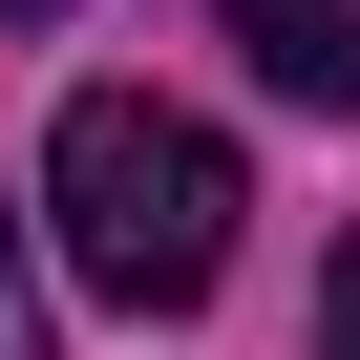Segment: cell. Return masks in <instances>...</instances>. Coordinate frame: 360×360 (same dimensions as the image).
Listing matches in <instances>:
<instances>
[{"label": "cell", "mask_w": 360, "mask_h": 360, "mask_svg": "<svg viewBox=\"0 0 360 360\" xmlns=\"http://www.w3.org/2000/svg\"><path fill=\"white\" fill-rule=\"evenodd\" d=\"M0 22H64V0H0Z\"/></svg>", "instance_id": "cell-5"}, {"label": "cell", "mask_w": 360, "mask_h": 360, "mask_svg": "<svg viewBox=\"0 0 360 360\" xmlns=\"http://www.w3.org/2000/svg\"><path fill=\"white\" fill-rule=\"evenodd\" d=\"M233 212H255L233 148L191 106H148V85H85L43 127V276H85L106 318H191L233 276Z\"/></svg>", "instance_id": "cell-1"}, {"label": "cell", "mask_w": 360, "mask_h": 360, "mask_svg": "<svg viewBox=\"0 0 360 360\" xmlns=\"http://www.w3.org/2000/svg\"><path fill=\"white\" fill-rule=\"evenodd\" d=\"M0 360H43V212L0 191Z\"/></svg>", "instance_id": "cell-3"}, {"label": "cell", "mask_w": 360, "mask_h": 360, "mask_svg": "<svg viewBox=\"0 0 360 360\" xmlns=\"http://www.w3.org/2000/svg\"><path fill=\"white\" fill-rule=\"evenodd\" d=\"M233 43H255L276 106H318V127L360 106V0H233Z\"/></svg>", "instance_id": "cell-2"}, {"label": "cell", "mask_w": 360, "mask_h": 360, "mask_svg": "<svg viewBox=\"0 0 360 360\" xmlns=\"http://www.w3.org/2000/svg\"><path fill=\"white\" fill-rule=\"evenodd\" d=\"M318 360H360V233L318 255Z\"/></svg>", "instance_id": "cell-4"}]
</instances>
